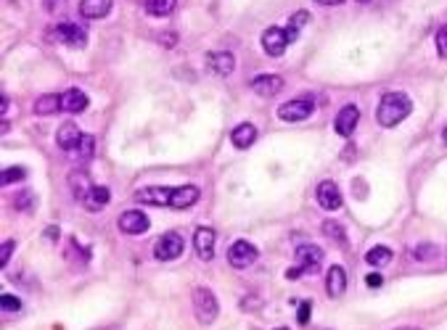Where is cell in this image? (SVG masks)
<instances>
[{
  "label": "cell",
  "instance_id": "obj_1",
  "mask_svg": "<svg viewBox=\"0 0 447 330\" xmlns=\"http://www.w3.org/2000/svg\"><path fill=\"white\" fill-rule=\"evenodd\" d=\"M410 111H413V101L405 92H386L376 108V119L382 127H397L402 119L410 117Z\"/></svg>",
  "mask_w": 447,
  "mask_h": 330
},
{
  "label": "cell",
  "instance_id": "obj_2",
  "mask_svg": "<svg viewBox=\"0 0 447 330\" xmlns=\"http://www.w3.org/2000/svg\"><path fill=\"white\" fill-rule=\"evenodd\" d=\"M194 312H196V320L201 325H212L217 315H220V304H217V296L212 293L210 288H204V286H198L194 288Z\"/></svg>",
  "mask_w": 447,
  "mask_h": 330
},
{
  "label": "cell",
  "instance_id": "obj_3",
  "mask_svg": "<svg viewBox=\"0 0 447 330\" xmlns=\"http://www.w3.org/2000/svg\"><path fill=\"white\" fill-rule=\"evenodd\" d=\"M313 111H315L313 98H291V101L278 106V119H283V122H302V119L313 117Z\"/></svg>",
  "mask_w": 447,
  "mask_h": 330
},
{
  "label": "cell",
  "instance_id": "obj_4",
  "mask_svg": "<svg viewBox=\"0 0 447 330\" xmlns=\"http://www.w3.org/2000/svg\"><path fill=\"white\" fill-rule=\"evenodd\" d=\"M257 256H260V251L254 243L249 240H236V243H230V249H228V262L230 267H236V270H246L251 264L257 262Z\"/></svg>",
  "mask_w": 447,
  "mask_h": 330
},
{
  "label": "cell",
  "instance_id": "obj_5",
  "mask_svg": "<svg viewBox=\"0 0 447 330\" xmlns=\"http://www.w3.org/2000/svg\"><path fill=\"white\" fill-rule=\"evenodd\" d=\"M289 32L286 29H281V26H267L262 32V48L267 56H273V58H278V56H283L286 53V48H289Z\"/></svg>",
  "mask_w": 447,
  "mask_h": 330
},
{
  "label": "cell",
  "instance_id": "obj_6",
  "mask_svg": "<svg viewBox=\"0 0 447 330\" xmlns=\"http://www.w3.org/2000/svg\"><path fill=\"white\" fill-rule=\"evenodd\" d=\"M214 243H217V233L207 227V224H201L196 227V233H194V249H196V256L201 262H212L214 259Z\"/></svg>",
  "mask_w": 447,
  "mask_h": 330
},
{
  "label": "cell",
  "instance_id": "obj_7",
  "mask_svg": "<svg viewBox=\"0 0 447 330\" xmlns=\"http://www.w3.org/2000/svg\"><path fill=\"white\" fill-rule=\"evenodd\" d=\"M183 254V236L180 233H164L159 238L157 249H154V256L159 262H172Z\"/></svg>",
  "mask_w": 447,
  "mask_h": 330
},
{
  "label": "cell",
  "instance_id": "obj_8",
  "mask_svg": "<svg viewBox=\"0 0 447 330\" xmlns=\"http://www.w3.org/2000/svg\"><path fill=\"white\" fill-rule=\"evenodd\" d=\"M117 224H119V230H122L125 236H143L146 230L151 227L148 217H146L143 211H138V209H130V211H125V214H119Z\"/></svg>",
  "mask_w": 447,
  "mask_h": 330
},
{
  "label": "cell",
  "instance_id": "obj_9",
  "mask_svg": "<svg viewBox=\"0 0 447 330\" xmlns=\"http://www.w3.org/2000/svg\"><path fill=\"white\" fill-rule=\"evenodd\" d=\"M315 198H317V204H320V206H323L326 211L342 209V190L336 188V183H331V180H323V183H317Z\"/></svg>",
  "mask_w": 447,
  "mask_h": 330
},
{
  "label": "cell",
  "instance_id": "obj_10",
  "mask_svg": "<svg viewBox=\"0 0 447 330\" xmlns=\"http://www.w3.org/2000/svg\"><path fill=\"white\" fill-rule=\"evenodd\" d=\"M207 66H210L212 74L228 77V74L236 69V56L230 51H212V53H207Z\"/></svg>",
  "mask_w": 447,
  "mask_h": 330
},
{
  "label": "cell",
  "instance_id": "obj_11",
  "mask_svg": "<svg viewBox=\"0 0 447 330\" xmlns=\"http://www.w3.org/2000/svg\"><path fill=\"white\" fill-rule=\"evenodd\" d=\"M357 122H360V111H357V106L350 104L336 114V119H334V130L339 132L342 138H350V135L355 132Z\"/></svg>",
  "mask_w": 447,
  "mask_h": 330
},
{
  "label": "cell",
  "instance_id": "obj_12",
  "mask_svg": "<svg viewBox=\"0 0 447 330\" xmlns=\"http://www.w3.org/2000/svg\"><path fill=\"white\" fill-rule=\"evenodd\" d=\"M198 198H201V190L196 185H180V188H172L170 196V209H188L194 206Z\"/></svg>",
  "mask_w": 447,
  "mask_h": 330
},
{
  "label": "cell",
  "instance_id": "obj_13",
  "mask_svg": "<svg viewBox=\"0 0 447 330\" xmlns=\"http://www.w3.org/2000/svg\"><path fill=\"white\" fill-rule=\"evenodd\" d=\"M251 90L257 92L260 98H273L283 90V79L278 74H260V77L251 79Z\"/></svg>",
  "mask_w": 447,
  "mask_h": 330
},
{
  "label": "cell",
  "instance_id": "obj_14",
  "mask_svg": "<svg viewBox=\"0 0 447 330\" xmlns=\"http://www.w3.org/2000/svg\"><path fill=\"white\" fill-rule=\"evenodd\" d=\"M294 256H297V264L302 267L304 272H315L317 267L323 264V251L313 246V243H307V246H299V249L294 251Z\"/></svg>",
  "mask_w": 447,
  "mask_h": 330
},
{
  "label": "cell",
  "instance_id": "obj_15",
  "mask_svg": "<svg viewBox=\"0 0 447 330\" xmlns=\"http://www.w3.org/2000/svg\"><path fill=\"white\" fill-rule=\"evenodd\" d=\"M53 38L58 40V42H66V45H74V48H82L85 45V29L77 24H69V22H64V24H58L56 29H53Z\"/></svg>",
  "mask_w": 447,
  "mask_h": 330
},
{
  "label": "cell",
  "instance_id": "obj_16",
  "mask_svg": "<svg viewBox=\"0 0 447 330\" xmlns=\"http://www.w3.org/2000/svg\"><path fill=\"white\" fill-rule=\"evenodd\" d=\"M114 8V0H79V16L82 19H106Z\"/></svg>",
  "mask_w": 447,
  "mask_h": 330
},
{
  "label": "cell",
  "instance_id": "obj_17",
  "mask_svg": "<svg viewBox=\"0 0 447 330\" xmlns=\"http://www.w3.org/2000/svg\"><path fill=\"white\" fill-rule=\"evenodd\" d=\"M79 140H82V132H79V127L74 122H66V124H61L58 132H56V143H58V148H64V151H74L79 145Z\"/></svg>",
  "mask_w": 447,
  "mask_h": 330
},
{
  "label": "cell",
  "instance_id": "obj_18",
  "mask_svg": "<svg viewBox=\"0 0 447 330\" xmlns=\"http://www.w3.org/2000/svg\"><path fill=\"white\" fill-rule=\"evenodd\" d=\"M326 290H329L331 299H339L347 290V270L344 267H339V264L331 267L329 275H326Z\"/></svg>",
  "mask_w": 447,
  "mask_h": 330
},
{
  "label": "cell",
  "instance_id": "obj_19",
  "mask_svg": "<svg viewBox=\"0 0 447 330\" xmlns=\"http://www.w3.org/2000/svg\"><path fill=\"white\" fill-rule=\"evenodd\" d=\"M230 140H233V145H236V148L246 151V148H251V145H254V140H257V127H254L251 122H241L236 130L230 132Z\"/></svg>",
  "mask_w": 447,
  "mask_h": 330
},
{
  "label": "cell",
  "instance_id": "obj_20",
  "mask_svg": "<svg viewBox=\"0 0 447 330\" xmlns=\"http://www.w3.org/2000/svg\"><path fill=\"white\" fill-rule=\"evenodd\" d=\"M58 111H64V101H61V95H56V92L40 95L38 101H35V114H38V117H53V114H58Z\"/></svg>",
  "mask_w": 447,
  "mask_h": 330
},
{
  "label": "cell",
  "instance_id": "obj_21",
  "mask_svg": "<svg viewBox=\"0 0 447 330\" xmlns=\"http://www.w3.org/2000/svg\"><path fill=\"white\" fill-rule=\"evenodd\" d=\"M61 101H64V111H69V114H82L85 108H88V95L82 90H77V88H69V90L61 95Z\"/></svg>",
  "mask_w": 447,
  "mask_h": 330
},
{
  "label": "cell",
  "instance_id": "obj_22",
  "mask_svg": "<svg viewBox=\"0 0 447 330\" xmlns=\"http://www.w3.org/2000/svg\"><path fill=\"white\" fill-rule=\"evenodd\" d=\"M69 188H72V196L77 198V201H85L88 193H91L93 183L85 172L77 170V172H72V174H69Z\"/></svg>",
  "mask_w": 447,
  "mask_h": 330
},
{
  "label": "cell",
  "instance_id": "obj_23",
  "mask_svg": "<svg viewBox=\"0 0 447 330\" xmlns=\"http://www.w3.org/2000/svg\"><path fill=\"white\" fill-rule=\"evenodd\" d=\"M109 198H111V190H109L106 185H93L88 198H85V204H88L91 211H101L106 204H109Z\"/></svg>",
  "mask_w": 447,
  "mask_h": 330
},
{
  "label": "cell",
  "instance_id": "obj_24",
  "mask_svg": "<svg viewBox=\"0 0 447 330\" xmlns=\"http://www.w3.org/2000/svg\"><path fill=\"white\" fill-rule=\"evenodd\" d=\"M392 249L389 246H373V249L366 254V262L370 264V267H384V264H389L392 262Z\"/></svg>",
  "mask_w": 447,
  "mask_h": 330
},
{
  "label": "cell",
  "instance_id": "obj_25",
  "mask_svg": "<svg viewBox=\"0 0 447 330\" xmlns=\"http://www.w3.org/2000/svg\"><path fill=\"white\" fill-rule=\"evenodd\" d=\"M72 154H74V158H77L79 164L91 161L93 154H95V138H93V135H82V140H79V145L72 151Z\"/></svg>",
  "mask_w": 447,
  "mask_h": 330
},
{
  "label": "cell",
  "instance_id": "obj_26",
  "mask_svg": "<svg viewBox=\"0 0 447 330\" xmlns=\"http://www.w3.org/2000/svg\"><path fill=\"white\" fill-rule=\"evenodd\" d=\"M178 0H146V13L148 16H167L175 11Z\"/></svg>",
  "mask_w": 447,
  "mask_h": 330
},
{
  "label": "cell",
  "instance_id": "obj_27",
  "mask_svg": "<svg viewBox=\"0 0 447 330\" xmlns=\"http://www.w3.org/2000/svg\"><path fill=\"white\" fill-rule=\"evenodd\" d=\"M307 22H310V13H307V11H297L294 16H291L289 26H286V32H289V40H291V42L299 38V32L304 29V24H307Z\"/></svg>",
  "mask_w": 447,
  "mask_h": 330
},
{
  "label": "cell",
  "instance_id": "obj_28",
  "mask_svg": "<svg viewBox=\"0 0 447 330\" xmlns=\"http://www.w3.org/2000/svg\"><path fill=\"white\" fill-rule=\"evenodd\" d=\"M323 233L331 238V240H336V243H342V246H347V233H344V227L339 222H323Z\"/></svg>",
  "mask_w": 447,
  "mask_h": 330
},
{
  "label": "cell",
  "instance_id": "obj_29",
  "mask_svg": "<svg viewBox=\"0 0 447 330\" xmlns=\"http://www.w3.org/2000/svg\"><path fill=\"white\" fill-rule=\"evenodd\" d=\"M413 256H416L418 262H432V259H437V246L434 243H421V246H416Z\"/></svg>",
  "mask_w": 447,
  "mask_h": 330
},
{
  "label": "cell",
  "instance_id": "obj_30",
  "mask_svg": "<svg viewBox=\"0 0 447 330\" xmlns=\"http://www.w3.org/2000/svg\"><path fill=\"white\" fill-rule=\"evenodd\" d=\"M24 177H26V170H22V167H11V170H3L0 183L11 185V183H16V180H24Z\"/></svg>",
  "mask_w": 447,
  "mask_h": 330
},
{
  "label": "cell",
  "instance_id": "obj_31",
  "mask_svg": "<svg viewBox=\"0 0 447 330\" xmlns=\"http://www.w3.org/2000/svg\"><path fill=\"white\" fill-rule=\"evenodd\" d=\"M0 306H3V312H19V309H22V302H19L16 296H11V293H3V296H0Z\"/></svg>",
  "mask_w": 447,
  "mask_h": 330
},
{
  "label": "cell",
  "instance_id": "obj_32",
  "mask_svg": "<svg viewBox=\"0 0 447 330\" xmlns=\"http://www.w3.org/2000/svg\"><path fill=\"white\" fill-rule=\"evenodd\" d=\"M437 53L442 56V58H447V24L439 26V32H437Z\"/></svg>",
  "mask_w": 447,
  "mask_h": 330
},
{
  "label": "cell",
  "instance_id": "obj_33",
  "mask_svg": "<svg viewBox=\"0 0 447 330\" xmlns=\"http://www.w3.org/2000/svg\"><path fill=\"white\" fill-rule=\"evenodd\" d=\"M13 249H16V243H13V240H6V243L0 246V267H6V264L11 262Z\"/></svg>",
  "mask_w": 447,
  "mask_h": 330
},
{
  "label": "cell",
  "instance_id": "obj_34",
  "mask_svg": "<svg viewBox=\"0 0 447 330\" xmlns=\"http://www.w3.org/2000/svg\"><path fill=\"white\" fill-rule=\"evenodd\" d=\"M24 204L26 206H35V196H32V193H19V196H16V206L24 211Z\"/></svg>",
  "mask_w": 447,
  "mask_h": 330
},
{
  "label": "cell",
  "instance_id": "obj_35",
  "mask_svg": "<svg viewBox=\"0 0 447 330\" xmlns=\"http://www.w3.org/2000/svg\"><path fill=\"white\" fill-rule=\"evenodd\" d=\"M297 320H299V325H307V322H310V302H304L302 306H299Z\"/></svg>",
  "mask_w": 447,
  "mask_h": 330
},
{
  "label": "cell",
  "instance_id": "obj_36",
  "mask_svg": "<svg viewBox=\"0 0 447 330\" xmlns=\"http://www.w3.org/2000/svg\"><path fill=\"white\" fill-rule=\"evenodd\" d=\"M159 40H162V45H178V32H162Z\"/></svg>",
  "mask_w": 447,
  "mask_h": 330
},
{
  "label": "cell",
  "instance_id": "obj_37",
  "mask_svg": "<svg viewBox=\"0 0 447 330\" xmlns=\"http://www.w3.org/2000/svg\"><path fill=\"white\" fill-rule=\"evenodd\" d=\"M317 6H326V8H334V6H342L344 0H315Z\"/></svg>",
  "mask_w": 447,
  "mask_h": 330
},
{
  "label": "cell",
  "instance_id": "obj_38",
  "mask_svg": "<svg viewBox=\"0 0 447 330\" xmlns=\"http://www.w3.org/2000/svg\"><path fill=\"white\" fill-rule=\"evenodd\" d=\"M302 272H304V270L299 267V264H297V267H291V270H289V280H297V277L302 275Z\"/></svg>",
  "mask_w": 447,
  "mask_h": 330
},
{
  "label": "cell",
  "instance_id": "obj_39",
  "mask_svg": "<svg viewBox=\"0 0 447 330\" xmlns=\"http://www.w3.org/2000/svg\"><path fill=\"white\" fill-rule=\"evenodd\" d=\"M368 286L370 288H379L382 286V275H368Z\"/></svg>",
  "mask_w": 447,
  "mask_h": 330
},
{
  "label": "cell",
  "instance_id": "obj_40",
  "mask_svg": "<svg viewBox=\"0 0 447 330\" xmlns=\"http://www.w3.org/2000/svg\"><path fill=\"white\" fill-rule=\"evenodd\" d=\"M45 238L56 240V238H58V227H45Z\"/></svg>",
  "mask_w": 447,
  "mask_h": 330
},
{
  "label": "cell",
  "instance_id": "obj_41",
  "mask_svg": "<svg viewBox=\"0 0 447 330\" xmlns=\"http://www.w3.org/2000/svg\"><path fill=\"white\" fill-rule=\"evenodd\" d=\"M8 104H11V101L3 95V98H0V111H3V117H6V111H8Z\"/></svg>",
  "mask_w": 447,
  "mask_h": 330
},
{
  "label": "cell",
  "instance_id": "obj_42",
  "mask_svg": "<svg viewBox=\"0 0 447 330\" xmlns=\"http://www.w3.org/2000/svg\"><path fill=\"white\" fill-rule=\"evenodd\" d=\"M53 6H56V0H45V8H48V11H53Z\"/></svg>",
  "mask_w": 447,
  "mask_h": 330
},
{
  "label": "cell",
  "instance_id": "obj_43",
  "mask_svg": "<svg viewBox=\"0 0 447 330\" xmlns=\"http://www.w3.org/2000/svg\"><path fill=\"white\" fill-rule=\"evenodd\" d=\"M442 143L447 145V127H445V130H442Z\"/></svg>",
  "mask_w": 447,
  "mask_h": 330
},
{
  "label": "cell",
  "instance_id": "obj_44",
  "mask_svg": "<svg viewBox=\"0 0 447 330\" xmlns=\"http://www.w3.org/2000/svg\"><path fill=\"white\" fill-rule=\"evenodd\" d=\"M400 330H418V328H400Z\"/></svg>",
  "mask_w": 447,
  "mask_h": 330
},
{
  "label": "cell",
  "instance_id": "obj_45",
  "mask_svg": "<svg viewBox=\"0 0 447 330\" xmlns=\"http://www.w3.org/2000/svg\"><path fill=\"white\" fill-rule=\"evenodd\" d=\"M360 3H368V0H360Z\"/></svg>",
  "mask_w": 447,
  "mask_h": 330
},
{
  "label": "cell",
  "instance_id": "obj_46",
  "mask_svg": "<svg viewBox=\"0 0 447 330\" xmlns=\"http://www.w3.org/2000/svg\"><path fill=\"white\" fill-rule=\"evenodd\" d=\"M281 330H286V328H281Z\"/></svg>",
  "mask_w": 447,
  "mask_h": 330
}]
</instances>
